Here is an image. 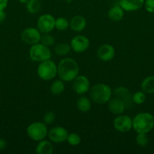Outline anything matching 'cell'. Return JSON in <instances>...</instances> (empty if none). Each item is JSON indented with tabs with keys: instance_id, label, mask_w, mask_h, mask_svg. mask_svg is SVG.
<instances>
[{
	"instance_id": "6da1fadb",
	"label": "cell",
	"mask_w": 154,
	"mask_h": 154,
	"mask_svg": "<svg viewBox=\"0 0 154 154\" xmlns=\"http://www.w3.org/2000/svg\"><path fill=\"white\" fill-rule=\"evenodd\" d=\"M78 63L71 58H65L57 66V75L63 82L72 81L79 75Z\"/></svg>"
},
{
	"instance_id": "7a4b0ae2",
	"label": "cell",
	"mask_w": 154,
	"mask_h": 154,
	"mask_svg": "<svg viewBox=\"0 0 154 154\" xmlns=\"http://www.w3.org/2000/svg\"><path fill=\"white\" fill-rule=\"evenodd\" d=\"M154 127V117L149 113H139L132 120V128L137 133H147Z\"/></svg>"
},
{
	"instance_id": "3957f363",
	"label": "cell",
	"mask_w": 154,
	"mask_h": 154,
	"mask_svg": "<svg viewBox=\"0 0 154 154\" xmlns=\"http://www.w3.org/2000/svg\"><path fill=\"white\" fill-rule=\"evenodd\" d=\"M112 89L105 84H97L90 89L91 99L98 104L107 103L112 98Z\"/></svg>"
},
{
	"instance_id": "277c9868",
	"label": "cell",
	"mask_w": 154,
	"mask_h": 154,
	"mask_svg": "<svg viewBox=\"0 0 154 154\" xmlns=\"http://www.w3.org/2000/svg\"><path fill=\"white\" fill-rule=\"evenodd\" d=\"M37 75L44 81L52 80L57 75V66L51 60L41 62L37 68Z\"/></svg>"
},
{
	"instance_id": "5b68a950",
	"label": "cell",
	"mask_w": 154,
	"mask_h": 154,
	"mask_svg": "<svg viewBox=\"0 0 154 154\" xmlns=\"http://www.w3.org/2000/svg\"><path fill=\"white\" fill-rule=\"evenodd\" d=\"M29 54L33 61L39 63L50 60L51 57V51L48 47L42 43H37L32 45L29 51Z\"/></svg>"
},
{
	"instance_id": "8992f818",
	"label": "cell",
	"mask_w": 154,
	"mask_h": 154,
	"mask_svg": "<svg viewBox=\"0 0 154 154\" xmlns=\"http://www.w3.org/2000/svg\"><path fill=\"white\" fill-rule=\"evenodd\" d=\"M47 125L41 122H35L31 123L27 129V133L29 138L36 141L43 140L48 135Z\"/></svg>"
},
{
	"instance_id": "52a82bcc",
	"label": "cell",
	"mask_w": 154,
	"mask_h": 154,
	"mask_svg": "<svg viewBox=\"0 0 154 154\" xmlns=\"http://www.w3.org/2000/svg\"><path fill=\"white\" fill-rule=\"evenodd\" d=\"M38 29L42 33H49L55 28V18L50 14H45L37 20Z\"/></svg>"
},
{
	"instance_id": "ba28073f",
	"label": "cell",
	"mask_w": 154,
	"mask_h": 154,
	"mask_svg": "<svg viewBox=\"0 0 154 154\" xmlns=\"http://www.w3.org/2000/svg\"><path fill=\"white\" fill-rule=\"evenodd\" d=\"M41 36L40 31L38 29L29 27L21 32V38L22 42L27 45H33L40 42Z\"/></svg>"
},
{
	"instance_id": "9c48e42d",
	"label": "cell",
	"mask_w": 154,
	"mask_h": 154,
	"mask_svg": "<svg viewBox=\"0 0 154 154\" xmlns=\"http://www.w3.org/2000/svg\"><path fill=\"white\" fill-rule=\"evenodd\" d=\"M89 88H90V83L87 77L84 75H77L72 80V89L77 94H85L88 91Z\"/></svg>"
},
{
	"instance_id": "30bf717a",
	"label": "cell",
	"mask_w": 154,
	"mask_h": 154,
	"mask_svg": "<svg viewBox=\"0 0 154 154\" xmlns=\"http://www.w3.org/2000/svg\"><path fill=\"white\" fill-rule=\"evenodd\" d=\"M113 126L119 132H128L132 128V120L129 116L119 115L115 118Z\"/></svg>"
},
{
	"instance_id": "8fae6325",
	"label": "cell",
	"mask_w": 154,
	"mask_h": 154,
	"mask_svg": "<svg viewBox=\"0 0 154 154\" xmlns=\"http://www.w3.org/2000/svg\"><path fill=\"white\" fill-rule=\"evenodd\" d=\"M90 42H89L88 38L85 36L83 35H76L70 42L71 49L75 53H83L87 51L88 48H89Z\"/></svg>"
},
{
	"instance_id": "7c38bea8",
	"label": "cell",
	"mask_w": 154,
	"mask_h": 154,
	"mask_svg": "<svg viewBox=\"0 0 154 154\" xmlns=\"http://www.w3.org/2000/svg\"><path fill=\"white\" fill-rule=\"evenodd\" d=\"M48 138L54 143H63L66 141L68 132L65 128L62 126H54L48 132Z\"/></svg>"
},
{
	"instance_id": "4fadbf2b",
	"label": "cell",
	"mask_w": 154,
	"mask_h": 154,
	"mask_svg": "<svg viewBox=\"0 0 154 154\" xmlns=\"http://www.w3.org/2000/svg\"><path fill=\"white\" fill-rule=\"evenodd\" d=\"M113 94L115 95L116 97L122 99L125 104L126 108H130L133 106V102L132 101V95L130 93L128 88L125 87H118L113 90Z\"/></svg>"
},
{
	"instance_id": "5bb4252c",
	"label": "cell",
	"mask_w": 154,
	"mask_h": 154,
	"mask_svg": "<svg viewBox=\"0 0 154 154\" xmlns=\"http://www.w3.org/2000/svg\"><path fill=\"white\" fill-rule=\"evenodd\" d=\"M98 57L104 62L110 61L115 57V49L112 45L105 44L100 47L97 51Z\"/></svg>"
},
{
	"instance_id": "9a60e30c",
	"label": "cell",
	"mask_w": 154,
	"mask_h": 154,
	"mask_svg": "<svg viewBox=\"0 0 154 154\" xmlns=\"http://www.w3.org/2000/svg\"><path fill=\"white\" fill-rule=\"evenodd\" d=\"M107 107L109 111L114 114H122L126 108L125 102L118 97L111 98L109 100Z\"/></svg>"
},
{
	"instance_id": "2e32d148",
	"label": "cell",
	"mask_w": 154,
	"mask_h": 154,
	"mask_svg": "<svg viewBox=\"0 0 154 154\" xmlns=\"http://www.w3.org/2000/svg\"><path fill=\"white\" fill-rule=\"evenodd\" d=\"M119 6L125 11H134L144 4V0H119Z\"/></svg>"
},
{
	"instance_id": "e0dca14e",
	"label": "cell",
	"mask_w": 154,
	"mask_h": 154,
	"mask_svg": "<svg viewBox=\"0 0 154 154\" xmlns=\"http://www.w3.org/2000/svg\"><path fill=\"white\" fill-rule=\"evenodd\" d=\"M86 20L80 15H75L71 18L69 21V27L75 32H81L85 28Z\"/></svg>"
},
{
	"instance_id": "ac0fdd59",
	"label": "cell",
	"mask_w": 154,
	"mask_h": 154,
	"mask_svg": "<svg viewBox=\"0 0 154 154\" xmlns=\"http://www.w3.org/2000/svg\"><path fill=\"white\" fill-rule=\"evenodd\" d=\"M54 151V147L50 141L42 140L37 144L36 152L38 154H51Z\"/></svg>"
},
{
	"instance_id": "d6986e66",
	"label": "cell",
	"mask_w": 154,
	"mask_h": 154,
	"mask_svg": "<svg viewBox=\"0 0 154 154\" xmlns=\"http://www.w3.org/2000/svg\"><path fill=\"white\" fill-rule=\"evenodd\" d=\"M124 10L119 5L113 6L108 11V17L111 20L117 22L123 18Z\"/></svg>"
},
{
	"instance_id": "ffe728a7",
	"label": "cell",
	"mask_w": 154,
	"mask_h": 154,
	"mask_svg": "<svg viewBox=\"0 0 154 154\" xmlns=\"http://www.w3.org/2000/svg\"><path fill=\"white\" fill-rule=\"evenodd\" d=\"M76 107L81 112H88L91 109V103L89 99L85 96H80L76 101Z\"/></svg>"
},
{
	"instance_id": "44dd1931",
	"label": "cell",
	"mask_w": 154,
	"mask_h": 154,
	"mask_svg": "<svg viewBox=\"0 0 154 154\" xmlns=\"http://www.w3.org/2000/svg\"><path fill=\"white\" fill-rule=\"evenodd\" d=\"M65 85L62 80H57L54 81L50 87V91L51 94L54 96H60V94L64 92Z\"/></svg>"
},
{
	"instance_id": "7402d4cb",
	"label": "cell",
	"mask_w": 154,
	"mask_h": 154,
	"mask_svg": "<svg viewBox=\"0 0 154 154\" xmlns=\"http://www.w3.org/2000/svg\"><path fill=\"white\" fill-rule=\"evenodd\" d=\"M141 89L145 93H154V76H149L141 83Z\"/></svg>"
},
{
	"instance_id": "603a6c76",
	"label": "cell",
	"mask_w": 154,
	"mask_h": 154,
	"mask_svg": "<svg viewBox=\"0 0 154 154\" xmlns=\"http://www.w3.org/2000/svg\"><path fill=\"white\" fill-rule=\"evenodd\" d=\"M27 11L30 14H36L41 8V3L39 0H29L26 4Z\"/></svg>"
},
{
	"instance_id": "cb8c5ba5",
	"label": "cell",
	"mask_w": 154,
	"mask_h": 154,
	"mask_svg": "<svg viewBox=\"0 0 154 154\" xmlns=\"http://www.w3.org/2000/svg\"><path fill=\"white\" fill-rule=\"evenodd\" d=\"M71 50L70 45L66 43H60L54 47V52L58 56H65L69 53Z\"/></svg>"
},
{
	"instance_id": "d4e9b609",
	"label": "cell",
	"mask_w": 154,
	"mask_h": 154,
	"mask_svg": "<svg viewBox=\"0 0 154 154\" xmlns=\"http://www.w3.org/2000/svg\"><path fill=\"white\" fill-rule=\"evenodd\" d=\"M69 26V22L64 17L55 19V28L59 31H64Z\"/></svg>"
},
{
	"instance_id": "484cf974",
	"label": "cell",
	"mask_w": 154,
	"mask_h": 154,
	"mask_svg": "<svg viewBox=\"0 0 154 154\" xmlns=\"http://www.w3.org/2000/svg\"><path fill=\"white\" fill-rule=\"evenodd\" d=\"M145 100H146V95L144 92L138 91L132 95V101L134 104L141 105L145 102Z\"/></svg>"
},
{
	"instance_id": "4316f807",
	"label": "cell",
	"mask_w": 154,
	"mask_h": 154,
	"mask_svg": "<svg viewBox=\"0 0 154 154\" xmlns=\"http://www.w3.org/2000/svg\"><path fill=\"white\" fill-rule=\"evenodd\" d=\"M68 144L72 146H77L81 142V138L79 135L76 133L68 134L67 138H66Z\"/></svg>"
},
{
	"instance_id": "83f0119b",
	"label": "cell",
	"mask_w": 154,
	"mask_h": 154,
	"mask_svg": "<svg viewBox=\"0 0 154 154\" xmlns=\"http://www.w3.org/2000/svg\"><path fill=\"white\" fill-rule=\"evenodd\" d=\"M135 141L137 145L140 147H145L148 144L149 139H148L146 133H138L136 136Z\"/></svg>"
},
{
	"instance_id": "f1b7e54d",
	"label": "cell",
	"mask_w": 154,
	"mask_h": 154,
	"mask_svg": "<svg viewBox=\"0 0 154 154\" xmlns=\"http://www.w3.org/2000/svg\"><path fill=\"white\" fill-rule=\"evenodd\" d=\"M41 43L43 44V45H46V46H52L53 45L55 42V39L53 36H51V35H48V33H45L43 35L41 36L40 39Z\"/></svg>"
},
{
	"instance_id": "f546056e",
	"label": "cell",
	"mask_w": 154,
	"mask_h": 154,
	"mask_svg": "<svg viewBox=\"0 0 154 154\" xmlns=\"http://www.w3.org/2000/svg\"><path fill=\"white\" fill-rule=\"evenodd\" d=\"M56 116L53 111H48L44 115L43 117V123L46 125H51L55 121Z\"/></svg>"
},
{
	"instance_id": "4dcf8cb0",
	"label": "cell",
	"mask_w": 154,
	"mask_h": 154,
	"mask_svg": "<svg viewBox=\"0 0 154 154\" xmlns=\"http://www.w3.org/2000/svg\"><path fill=\"white\" fill-rule=\"evenodd\" d=\"M144 6L148 12L154 13V0H145Z\"/></svg>"
},
{
	"instance_id": "1f68e13d",
	"label": "cell",
	"mask_w": 154,
	"mask_h": 154,
	"mask_svg": "<svg viewBox=\"0 0 154 154\" xmlns=\"http://www.w3.org/2000/svg\"><path fill=\"white\" fill-rule=\"evenodd\" d=\"M8 0H0V11H4L8 5Z\"/></svg>"
},
{
	"instance_id": "d6a6232c",
	"label": "cell",
	"mask_w": 154,
	"mask_h": 154,
	"mask_svg": "<svg viewBox=\"0 0 154 154\" xmlns=\"http://www.w3.org/2000/svg\"><path fill=\"white\" fill-rule=\"evenodd\" d=\"M6 141L2 138H0V150H5L6 147Z\"/></svg>"
},
{
	"instance_id": "836d02e7",
	"label": "cell",
	"mask_w": 154,
	"mask_h": 154,
	"mask_svg": "<svg viewBox=\"0 0 154 154\" xmlns=\"http://www.w3.org/2000/svg\"><path fill=\"white\" fill-rule=\"evenodd\" d=\"M5 13L4 12V11H0V23L3 22L4 20L5 19Z\"/></svg>"
},
{
	"instance_id": "e575fe53",
	"label": "cell",
	"mask_w": 154,
	"mask_h": 154,
	"mask_svg": "<svg viewBox=\"0 0 154 154\" xmlns=\"http://www.w3.org/2000/svg\"><path fill=\"white\" fill-rule=\"evenodd\" d=\"M29 0H19V2L21 3H22V4H27V2H28Z\"/></svg>"
}]
</instances>
